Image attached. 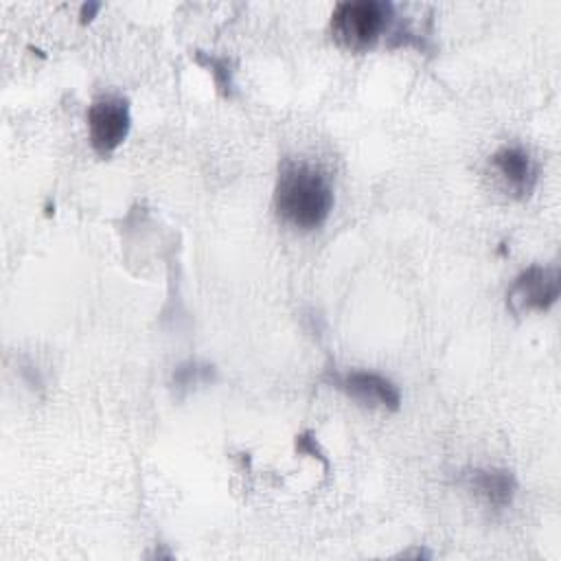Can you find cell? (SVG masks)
Masks as SVG:
<instances>
[{
  "mask_svg": "<svg viewBox=\"0 0 561 561\" xmlns=\"http://www.w3.org/2000/svg\"><path fill=\"white\" fill-rule=\"evenodd\" d=\"M278 215L302 230L318 228L331 213L333 191L316 167L305 162H285L274 193Z\"/></svg>",
  "mask_w": 561,
  "mask_h": 561,
  "instance_id": "1",
  "label": "cell"
},
{
  "mask_svg": "<svg viewBox=\"0 0 561 561\" xmlns=\"http://www.w3.org/2000/svg\"><path fill=\"white\" fill-rule=\"evenodd\" d=\"M388 13L390 7L375 0L342 2L331 15V33L342 46L351 50H364L383 31Z\"/></svg>",
  "mask_w": 561,
  "mask_h": 561,
  "instance_id": "2",
  "label": "cell"
},
{
  "mask_svg": "<svg viewBox=\"0 0 561 561\" xmlns=\"http://www.w3.org/2000/svg\"><path fill=\"white\" fill-rule=\"evenodd\" d=\"M129 107L118 96H101L88 110L90 142L96 153H112L129 131Z\"/></svg>",
  "mask_w": 561,
  "mask_h": 561,
  "instance_id": "3",
  "label": "cell"
},
{
  "mask_svg": "<svg viewBox=\"0 0 561 561\" xmlns=\"http://www.w3.org/2000/svg\"><path fill=\"white\" fill-rule=\"evenodd\" d=\"M559 296V274L554 267H528L508 289V305L513 311H543Z\"/></svg>",
  "mask_w": 561,
  "mask_h": 561,
  "instance_id": "4",
  "label": "cell"
},
{
  "mask_svg": "<svg viewBox=\"0 0 561 561\" xmlns=\"http://www.w3.org/2000/svg\"><path fill=\"white\" fill-rule=\"evenodd\" d=\"M337 386L364 405H383V408L397 410L401 401L397 386L377 373L353 370L340 377Z\"/></svg>",
  "mask_w": 561,
  "mask_h": 561,
  "instance_id": "5",
  "label": "cell"
},
{
  "mask_svg": "<svg viewBox=\"0 0 561 561\" xmlns=\"http://www.w3.org/2000/svg\"><path fill=\"white\" fill-rule=\"evenodd\" d=\"M491 162L497 169V173L508 182V186L515 188L517 193H528L533 188L537 169L524 149L502 147L500 151L493 153Z\"/></svg>",
  "mask_w": 561,
  "mask_h": 561,
  "instance_id": "6",
  "label": "cell"
},
{
  "mask_svg": "<svg viewBox=\"0 0 561 561\" xmlns=\"http://www.w3.org/2000/svg\"><path fill=\"white\" fill-rule=\"evenodd\" d=\"M469 489L493 508H504L515 491L513 476L500 469H473L467 473Z\"/></svg>",
  "mask_w": 561,
  "mask_h": 561,
  "instance_id": "7",
  "label": "cell"
}]
</instances>
